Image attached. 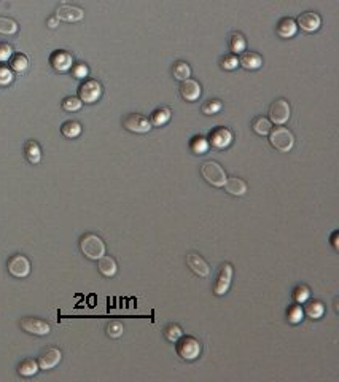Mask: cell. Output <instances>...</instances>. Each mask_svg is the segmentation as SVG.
<instances>
[{
	"label": "cell",
	"mask_w": 339,
	"mask_h": 382,
	"mask_svg": "<svg viewBox=\"0 0 339 382\" xmlns=\"http://www.w3.org/2000/svg\"><path fill=\"white\" fill-rule=\"evenodd\" d=\"M175 350H177L180 359L191 362V360L198 359L202 347H201L199 339H196L195 336H180L177 341H175Z\"/></svg>",
	"instance_id": "6da1fadb"
},
{
	"label": "cell",
	"mask_w": 339,
	"mask_h": 382,
	"mask_svg": "<svg viewBox=\"0 0 339 382\" xmlns=\"http://www.w3.org/2000/svg\"><path fill=\"white\" fill-rule=\"evenodd\" d=\"M201 174H202L204 180L207 181L209 185L215 186V188H223L226 183V179H228L225 169H223L217 161L202 162Z\"/></svg>",
	"instance_id": "7a4b0ae2"
},
{
	"label": "cell",
	"mask_w": 339,
	"mask_h": 382,
	"mask_svg": "<svg viewBox=\"0 0 339 382\" xmlns=\"http://www.w3.org/2000/svg\"><path fill=\"white\" fill-rule=\"evenodd\" d=\"M269 143L277 151L288 153L295 145V136L292 131L287 129V127H282V126L274 127V129H271V132H269Z\"/></svg>",
	"instance_id": "3957f363"
},
{
	"label": "cell",
	"mask_w": 339,
	"mask_h": 382,
	"mask_svg": "<svg viewBox=\"0 0 339 382\" xmlns=\"http://www.w3.org/2000/svg\"><path fill=\"white\" fill-rule=\"evenodd\" d=\"M80 250L89 260H99L105 255V244L99 236L84 234L80 239Z\"/></svg>",
	"instance_id": "277c9868"
},
{
	"label": "cell",
	"mask_w": 339,
	"mask_h": 382,
	"mask_svg": "<svg viewBox=\"0 0 339 382\" xmlns=\"http://www.w3.org/2000/svg\"><path fill=\"white\" fill-rule=\"evenodd\" d=\"M292 115V108L285 99H276L269 107V121L277 126L285 124Z\"/></svg>",
	"instance_id": "5b68a950"
},
{
	"label": "cell",
	"mask_w": 339,
	"mask_h": 382,
	"mask_svg": "<svg viewBox=\"0 0 339 382\" xmlns=\"http://www.w3.org/2000/svg\"><path fill=\"white\" fill-rule=\"evenodd\" d=\"M233 139H234V134H233L231 129H228V127H225V126H219V127H215V129L210 131V136H209L207 141L214 148L225 150L233 143Z\"/></svg>",
	"instance_id": "8992f818"
},
{
	"label": "cell",
	"mask_w": 339,
	"mask_h": 382,
	"mask_svg": "<svg viewBox=\"0 0 339 382\" xmlns=\"http://www.w3.org/2000/svg\"><path fill=\"white\" fill-rule=\"evenodd\" d=\"M102 96V84L98 80H86L80 89H78V98L84 104H94Z\"/></svg>",
	"instance_id": "52a82bcc"
},
{
	"label": "cell",
	"mask_w": 339,
	"mask_h": 382,
	"mask_svg": "<svg viewBox=\"0 0 339 382\" xmlns=\"http://www.w3.org/2000/svg\"><path fill=\"white\" fill-rule=\"evenodd\" d=\"M123 126L131 132H137V134H145V132L151 131V123L147 117H143L140 113H131L124 118Z\"/></svg>",
	"instance_id": "ba28073f"
},
{
	"label": "cell",
	"mask_w": 339,
	"mask_h": 382,
	"mask_svg": "<svg viewBox=\"0 0 339 382\" xmlns=\"http://www.w3.org/2000/svg\"><path fill=\"white\" fill-rule=\"evenodd\" d=\"M231 281H233V266L229 263L221 264L219 276H217V281L214 285V293L217 296H223L225 293H228L229 287H231Z\"/></svg>",
	"instance_id": "9c48e42d"
},
{
	"label": "cell",
	"mask_w": 339,
	"mask_h": 382,
	"mask_svg": "<svg viewBox=\"0 0 339 382\" xmlns=\"http://www.w3.org/2000/svg\"><path fill=\"white\" fill-rule=\"evenodd\" d=\"M8 272L13 277L18 279H22V277H27L29 272H30V261L24 257V255H13L10 260H8Z\"/></svg>",
	"instance_id": "30bf717a"
},
{
	"label": "cell",
	"mask_w": 339,
	"mask_h": 382,
	"mask_svg": "<svg viewBox=\"0 0 339 382\" xmlns=\"http://www.w3.org/2000/svg\"><path fill=\"white\" fill-rule=\"evenodd\" d=\"M21 328L24 331L30 333V335H37V336H45L50 335L51 326L50 323H46L45 320L35 319V317H26L21 320Z\"/></svg>",
	"instance_id": "8fae6325"
},
{
	"label": "cell",
	"mask_w": 339,
	"mask_h": 382,
	"mask_svg": "<svg viewBox=\"0 0 339 382\" xmlns=\"http://www.w3.org/2000/svg\"><path fill=\"white\" fill-rule=\"evenodd\" d=\"M179 91H180L181 99L186 101V102H195L201 98V94H202L201 84H199L196 80H191V78H186V80L181 81Z\"/></svg>",
	"instance_id": "7c38bea8"
},
{
	"label": "cell",
	"mask_w": 339,
	"mask_h": 382,
	"mask_svg": "<svg viewBox=\"0 0 339 382\" xmlns=\"http://www.w3.org/2000/svg\"><path fill=\"white\" fill-rule=\"evenodd\" d=\"M298 27H301L304 32H316V30L320 29L322 26V18H320L319 13H314V11H304L298 16Z\"/></svg>",
	"instance_id": "4fadbf2b"
},
{
	"label": "cell",
	"mask_w": 339,
	"mask_h": 382,
	"mask_svg": "<svg viewBox=\"0 0 339 382\" xmlns=\"http://www.w3.org/2000/svg\"><path fill=\"white\" fill-rule=\"evenodd\" d=\"M60 359H62V352L56 347H48L39 357V368L40 369H53L54 366L59 365Z\"/></svg>",
	"instance_id": "5bb4252c"
},
{
	"label": "cell",
	"mask_w": 339,
	"mask_h": 382,
	"mask_svg": "<svg viewBox=\"0 0 339 382\" xmlns=\"http://www.w3.org/2000/svg\"><path fill=\"white\" fill-rule=\"evenodd\" d=\"M83 16H84V11L80 7H75V5L62 3L56 10V18H58V20H60V21H65V22L81 21Z\"/></svg>",
	"instance_id": "9a60e30c"
},
{
	"label": "cell",
	"mask_w": 339,
	"mask_h": 382,
	"mask_svg": "<svg viewBox=\"0 0 339 382\" xmlns=\"http://www.w3.org/2000/svg\"><path fill=\"white\" fill-rule=\"evenodd\" d=\"M186 264H188V268L199 277H207L210 274V268H209L207 261L198 253L186 255Z\"/></svg>",
	"instance_id": "2e32d148"
},
{
	"label": "cell",
	"mask_w": 339,
	"mask_h": 382,
	"mask_svg": "<svg viewBox=\"0 0 339 382\" xmlns=\"http://www.w3.org/2000/svg\"><path fill=\"white\" fill-rule=\"evenodd\" d=\"M50 62L54 70L58 72H67L74 65V58L67 51H54L50 58Z\"/></svg>",
	"instance_id": "e0dca14e"
},
{
	"label": "cell",
	"mask_w": 339,
	"mask_h": 382,
	"mask_svg": "<svg viewBox=\"0 0 339 382\" xmlns=\"http://www.w3.org/2000/svg\"><path fill=\"white\" fill-rule=\"evenodd\" d=\"M239 65H242V67L247 70H257L263 65V59L259 54L253 53V51H244V53H240Z\"/></svg>",
	"instance_id": "ac0fdd59"
},
{
	"label": "cell",
	"mask_w": 339,
	"mask_h": 382,
	"mask_svg": "<svg viewBox=\"0 0 339 382\" xmlns=\"http://www.w3.org/2000/svg\"><path fill=\"white\" fill-rule=\"evenodd\" d=\"M223 188L226 190V193H229V195H233V196H244L247 190H249L245 181L239 177H228Z\"/></svg>",
	"instance_id": "d6986e66"
},
{
	"label": "cell",
	"mask_w": 339,
	"mask_h": 382,
	"mask_svg": "<svg viewBox=\"0 0 339 382\" xmlns=\"http://www.w3.org/2000/svg\"><path fill=\"white\" fill-rule=\"evenodd\" d=\"M298 30V24L293 18H283L277 24V35L282 39H292Z\"/></svg>",
	"instance_id": "ffe728a7"
},
{
	"label": "cell",
	"mask_w": 339,
	"mask_h": 382,
	"mask_svg": "<svg viewBox=\"0 0 339 382\" xmlns=\"http://www.w3.org/2000/svg\"><path fill=\"white\" fill-rule=\"evenodd\" d=\"M99 264H98V268H99V272L102 276H105V277H113L115 274H117V271H118V264H117V261H115V258H112V257H107V255H104V257H100L99 260Z\"/></svg>",
	"instance_id": "44dd1931"
},
{
	"label": "cell",
	"mask_w": 339,
	"mask_h": 382,
	"mask_svg": "<svg viewBox=\"0 0 339 382\" xmlns=\"http://www.w3.org/2000/svg\"><path fill=\"white\" fill-rule=\"evenodd\" d=\"M24 153H26V158L30 164H39L41 160V150L40 145L35 141H29L26 142V147H24Z\"/></svg>",
	"instance_id": "7402d4cb"
},
{
	"label": "cell",
	"mask_w": 339,
	"mask_h": 382,
	"mask_svg": "<svg viewBox=\"0 0 339 382\" xmlns=\"http://www.w3.org/2000/svg\"><path fill=\"white\" fill-rule=\"evenodd\" d=\"M171 115H172L171 108H169V107H161V108H158V110L153 112L150 123H151V126L161 127V126H164L169 120H171Z\"/></svg>",
	"instance_id": "603a6c76"
},
{
	"label": "cell",
	"mask_w": 339,
	"mask_h": 382,
	"mask_svg": "<svg viewBox=\"0 0 339 382\" xmlns=\"http://www.w3.org/2000/svg\"><path fill=\"white\" fill-rule=\"evenodd\" d=\"M39 363L37 360H32V359H26L22 360L20 363V366H18V374L22 376V378H30V376L37 374L39 371Z\"/></svg>",
	"instance_id": "cb8c5ba5"
},
{
	"label": "cell",
	"mask_w": 339,
	"mask_h": 382,
	"mask_svg": "<svg viewBox=\"0 0 339 382\" xmlns=\"http://www.w3.org/2000/svg\"><path fill=\"white\" fill-rule=\"evenodd\" d=\"M209 147H210V143H209V141H207V139H205L204 136L193 137V141H191V143H190V150H191L195 155H204V153H207Z\"/></svg>",
	"instance_id": "d4e9b609"
},
{
	"label": "cell",
	"mask_w": 339,
	"mask_h": 382,
	"mask_svg": "<svg viewBox=\"0 0 339 382\" xmlns=\"http://www.w3.org/2000/svg\"><path fill=\"white\" fill-rule=\"evenodd\" d=\"M252 127H253V131H255L258 136H268L271 132V129H272V123L268 118L258 117V118L253 120Z\"/></svg>",
	"instance_id": "484cf974"
},
{
	"label": "cell",
	"mask_w": 339,
	"mask_h": 382,
	"mask_svg": "<svg viewBox=\"0 0 339 382\" xmlns=\"http://www.w3.org/2000/svg\"><path fill=\"white\" fill-rule=\"evenodd\" d=\"M172 74H174L175 80L183 81V80H186V78L191 77V67L186 62H183V60H180V62H177L174 65Z\"/></svg>",
	"instance_id": "4316f807"
},
{
	"label": "cell",
	"mask_w": 339,
	"mask_h": 382,
	"mask_svg": "<svg viewBox=\"0 0 339 382\" xmlns=\"http://www.w3.org/2000/svg\"><path fill=\"white\" fill-rule=\"evenodd\" d=\"M245 46H247V43H245L244 35L240 32H233L231 39H229V48H231V51L240 54L245 51Z\"/></svg>",
	"instance_id": "83f0119b"
},
{
	"label": "cell",
	"mask_w": 339,
	"mask_h": 382,
	"mask_svg": "<svg viewBox=\"0 0 339 382\" xmlns=\"http://www.w3.org/2000/svg\"><path fill=\"white\" fill-rule=\"evenodd\" d=\"M60 131H62V134L65 137L74 139V137H78L81 134V124L78 123V121H67V123L62 124Z\"/></svg>",
	"instance_id": "f1b7e54d"
},
{
	"label": "cell",
	"mask_w": 339,
	"mask_h": 382,
	"mask_svg": "<svg viewBox=\"0 0 339 382\" xmlns=\"http://www.w3.org/2000/svg\"><path fill=\"white\" fill-rule=\"evenodd\" d=\"M304 312L309 315L311 319H320L325 312V306L320 301H312L306 306Z\"/></svg>",
	"instance_id": "f546056e"
},
{
	"label": "cell",
	"mask_w": 339,
	"mask_h": 382,
	"mask_svg": "<svg viewBox=\"0 0 339 382\" xmlns=\"http://www.w3.org/2000/svg\"><path fill=\"white\" fill-rule=\"evenodd\" d=\"M123 331H124V326H123V323H121V322H118V320H112V322H108L107 326H105L107 336L113 338V339L120 338L121 335H123Z\"/></svg>",
	"instance_id": "4dcf8cb0"
},
{
	"label": "cell",
	"mask_w": 339,
	"mask_h": 382,
	"mask_svg": "<svg viewBox=\"0 0 339 382\" xmlns=\"http://www.w3.org/2000/svg\"><path fill=\"white\" fill-rule=\"evenodd\" d=\"M18 32V24L11 18H0V34L11 35Z\"/></svg>",
	"instance_id": "1f68e13d"
},
{
	"label": "cell",
	"mask_w": 339,
	"mask_h": 382,
	"mask_svg": "<svg viewBox=\"0 0 339 382\" xmlns=\"http://www.w3.org/2000/svg\"><path fill=\"white\" fill-rule=\"evenodd\" d=\"M10 64H11V69H13V70H16V72H24V70L27 69L29 60H27L26 56H24V54L18 53V54H15L13 58H11Z\"/></svg>",
	"instance_id": "d6a6232c"
},
{
	"label": "cell",
	"mask_w": 339,
	"mask_h": 382,
	"mask_svg": "<svg viewBox=\"0 0 339 382\" xmlns=\"http://www.w3.org/2000/svg\"><path fill=\"white\" fill-rule=\"evenodd\" d=\"M164 336H166L167 341L175 342L180 336H183V330H181L177 323H169L164 330Z\"/></svg>",
	"instance_id": "836d02e7"
},
{
	"label": "cell",
	"mask_w": 339,
	"mask_h": 382,
	"mask_svg": "<svg viewBox=\"0 0 339 382\" xmlns=\"http://www.w3.org/2000/svg\"><path fill=\"white\" fill-rule=\"evenodd\" d=\"M302 317H304V309H302L301 306H292L288 309V320L290 323H299Z\"/></svg>",
	"instance_id": "e575fe53"
},
{
	"label": "cell",
	"mask_w": 339,
	"mask_h": 382,
	"mask_svg": "<svg viewBox=\"0 0 339 382\" xmlns=\"http://www.w3.org/2000/svg\"><path fill=\"white\" fill-rule=\"evenodd\" d=\"M81 105H83V102L80 101V98H74V96H72V98L64 99V102H62V108H64V110H67V112L80 110Z\"/></svg>",
	"instance_id": "d590c367"
},
{
	"label": "cell",
	"mask_w": 339,
	"mask_h": 382,
	"mask_svg": "<svg viewBox=\"0 0 339 382\" xmlns=\"http://www.w3.org/2000/svg\"><path fill=\"white\" fill-rule=\"evenodd\" d=\"M221 107H223V104L220 101H209L202 105V113L204 115H215L221 110Z\"/></svg>",
	"instance_id": "8d00e7d4"
},
{
	"label": "cell",
	"mask_w": 339,
	"mask_h": 382,
	"mask_svg": "<svg viewBox=\"0 0 339 382\" xmlns=\"http://www.w3.org/2000/svg\"><path fill=\"white\" fill-rule=\"evenodd\" d=\"M309 295H311L309 288H307L306 285H299V287H296V288H295L293 298H295L296 302H304L307 298H309Z\"/></svg>",
	"instance_id": "74e56055"
},
{
	"label": "cell",
	"mask_w": 339,
	"mask_h": 382,
	"mask_svg": "<svg viewBox=\"0 0 339 382\" xmlns=\"http://www.w3.org/2000/svg\"><path fill=\"white\" fill-rule=\"evenodd\" d=\"M238 65H239V59L234 54H228V56L221 59V67L225 70H234L238 69Z\"/></svg>",
	"instance_id": "f35d334b"
},
{
	"label": "cell",
	"mask_w": 339,
	"mask_h": 382,
	"mask_svg": "<svg viewBox=\"0 0 339 382\" xmlns=\"http://www.w3.org/2000/svg\"><path fill=\"white\" fill-rule=\"evenodd\" d=\"M13 81V72L5 65H0V86H7Z\"/></svg>",
	"instance_id": "ab89813d"
},
{
	"label": "cell",
	"mask_w": 339,
	"mask_h": 382,
	"mask_svg": "<svg viewBox=\"0 0 339 382\" xmlns=\"http://www.w3.org/2000/svg\"><path fill=\"white\" fill-rule=\"evenodd\" d=\"M11 54H13V48L7 43H0V62L8 60L11 58Z\"/></svg>",
	"instance_id": "60d3db41"
},
{
	"label": "cell",
	"mask_w": 339,
	"mask_h": 382,
	"mask_svg": "<svg viewBox=\"0 0 339 382\" xmlns=\"http://www.w3.org/2000/svg\"><path fill=\"white\" fill-rule=\"evenodd\" d=\"M74 77H77V78H84V77H88V67L84 64H77L75 67H74Z\"/></svg>",
	"instance_id": "b9f144b4"
},
{
	"label": "cell",
	"mask_w": 339,
	"mask_h": 382,
	"mask_svg": "<svg viewBox=\"0 0 339 382\" xmlns=\"http://www.w3.org/2000/svg\"><path fill=\"white\" fill-rule=\"evenodd\" d=\"M58 24H59V20H58L56 16H53V18H50V20H48V27L56 29V27H58Z\"/></svg>",
	"instance_id": "7bdbcfd3"
},
{
	"label": "cell",
	"mask_w": 339,
	"mask_h": 382,
	"mask_svg": "<svg viewBox=\"0 0 339 382\" xmlns=\"http://www.w3.org/2000/svg\"><path fill=\"white\" fill-rule=\"evenodd\" d=\"M336 238H338V233H335V234H333V245H335V248L338 250V248H339V245H338V242H336Z\"/></svg>",
	"instance_id": "ee69618b"
}]
</instances>
